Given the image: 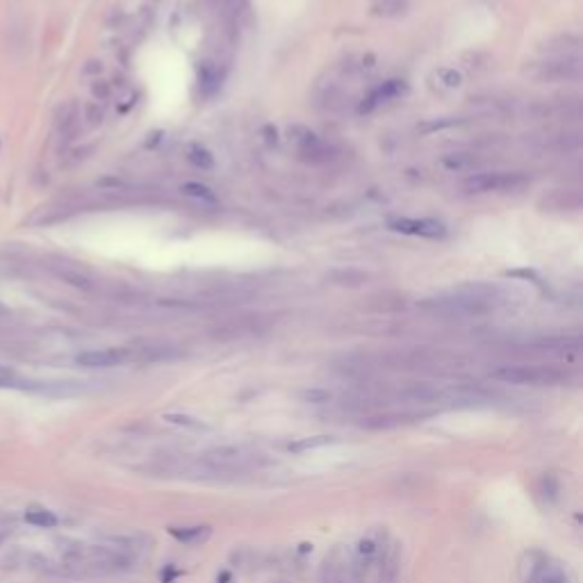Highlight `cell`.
<instances>
[{"label":"cell","mask_w":583,"mask_h":583,"mask_svg":"<svg viewBox=\"0 0 583 583\" xmlns=\"http://www.w3.org/2000/svg\"><path fill=\"white\" fill-rule=\"evenodd\" d=\"M440 75H442V80H445L447 87H458L460 84V73H456V71H442Z\"/></svg>","instance_id":"83f0119b"},{"label":"cell","mask_w":583,"mask_h":583,"mask_svg":"<svg viewBox=\"0 0 583 583\" xmlns=\"http://www.w3.org/2000/svg\"><path fill=\"white\" fill-rule=\"evenodd\" d=\"M406 89H408V87H406V82H404V80H387V82L379 84V87H376L370 96H367L365 103L360 105V112H372L376 105H381V103H385V101L396 99V96L406 94Z\"/></svg>","instance_id":"ba28073f"},{"label":"cell","mask_w":583,"mask_h":583,"mask_svg":"<svg viewBox=\"0 0 583 583\" xmlns=\"http://www.w3.org/2000/svg\"><path fill=\"white\" fill-rule=\"evenodd\" d=\"M526 75L540 82H556V80H577L581 75V60L572 57H547L543 62H533L524 69Z\"/></svg>","instance_id":"3957f363"},{"label":"cell","mask_w":583,"mask_h":583,"mask_svg":"<svg viewBox=\"0 0 583 583\" xmlns=\"http://www.w3.org/2000/svg\"><path fill=\"white\" fill-rule=\"evenodd\" d=\"M165 422L169 424H176V426H182V428H208V424L201 422L199 417L194 415H187V413H167L165 415Z\"/></svg>","instance_id":"ac0fdd59"},{"label":"cell","mask_w":583,"mask_h":583,"mask_svg":"<svg viewBox=\"0 0 583 583\" xmlns=\"http://www.w3.org/2000/svg\"><path fill=\"white\" fill-rule=\"evenodd\" d=\"M180 191L185 194V196L196 199V201H201V203L217 205V194H214L208 185H201V182H185V185L180 187Z\"/></svg>","instance_id":"9a60e30c"},{"label":"cell","mask_w":583,"mask_h":583,"mask_svg":"<svg viewBox=\"0 0 583 583\" xmlns=\"http://www.w3.org/2000/svg\"><path fill=\"white\" fill-rule=\"evenodd\" d=\"M199 84L205 89V94H212L214 89L219 87V73L214 71L212 64H201V75H199Z\"/></svg>","instance_id":"d6986e66"},{"label":"cell","mask_w":583,"mask_h":583,"mask_svg":"<svg viewBox=\"0 0 583 583\" xmlns=\"http://www.w3.org/2000/svg\"><path fill=\"white\" fill-rule=\"evenodd\" d=\"M5 317H9V308H5L3 304H0V319H5Z\"/></svg>","instance_id":"f1b7e54d"},{"label":"cell","mask_w":583,"mask_h":583,"mask_svg":"<svg viewBox=\"0 0 583 583\" xmlns=\"http://www.w3.org/2000/svg\"><path fill=\"white\" fill-rule=\"evenodd\" d=\"M376 552H379V543H376L374 538H362L358 547H355V554L358 558H374Z\"/></svg>","instance_id":"cb8c5ba5"},{"label":"cell","mask_w":583,"mask_h":583,"mask_svg":"<svg viewBox=\"0 0 583 583\" xmlns=\"http://www.w3.org/2000/svg\"><path fill=\"white\" fill-rule=\"evenodd\" d=\"M390 228L394 233L428 237V240H438V237H445L447 233L445 223H440L435 219H394L390 221Z\"/></svg>","instance_id":"8992f818"},{"label":"cell","mask_w":583,"mask_h":583,"mask_svg":"<svg viewBox=\"0 0 583 583\" xmlns=\"http://www.w3.org/2000/svg\"><path fill=\"white\" fill-rule=\"evenodd\" d=\"M78 126H80L78 105L75 103L62 105L57 110V116H55V131H57L62 142H71V139L78 135Z\"/></svg>","instance_id":"52a82bcc"},{"label":"cell","mask_w":583,"mask_h":583,"mask_svg":"<svg viewBox=\"0 0 583 583\" xmlns=\"http://www.w3.org/2000/svg\"><path fill=\"white\" fill-rule=\"evenodd\" d=\"M52 272H55L64 283H69V285H73V287H78V289H91L94 287V280H91V276H87L82 272V269H78V267H73V265H52Z\"/></svg>","instance_id":"30bf717a"},{"label":"cell","mask_w":583,"mask_h":583,"mask_svg":"<svg viewBox=\"0 0 583 583\" xmlns=\"http://www.w3.org/2000/svg\"><path fill=\"white\" fill-rule=\"evenodd\" d=\"M299 399L306 404H328L333 394L328 390H321V387H310V390H301Z\"/></svg>","instance_id":"7402d4cb"},{"label":"cell","mask_w":583,"mask_h":583,"mask_svg":"<svg viewBox=\"0 0 583 583\" xmlns=\"http://www.w3.org/2000/svg\"><path fill=\"white\" fill-rule=\"evenodd\" d=\"M581 203H583V199L577 189H558L549 199L545 196L540 201V205H545L549 210H579Z\"/></svg>","instance_id":"9c48e42d"},{"label":"cell","mask_w":583,"mask_h":583,"mask_svg":"<svg viewBox=\"0 0 583 583\" xmlns=\"http://www.w3.org/2000/svg\"><path fill=\"white\" fill-rule=\"evenodd\" d=\"M37 383L23 379L12 367L0 365V390H35Z\"/></svg>","instance_id":"8fae6325"},{"label":"cell","mask_w":583,"mask_h":583,"mask_svg":"<svg viewBox=\"0 0 583 583\" xmlns=\"http://www.w3.org/2000/svg\"><path fill=\"white\" fill-rule=\"evenodd\" d=\"M133 360L131 349H96V351H82L75 362L80 367H91V370H105V367H118Z\"/></svg>","instance_id":"277c9868"},{"label":"cell","mask_w":583,"mask_h":583,"mask_svg":"<svg viewBox=\"0 0 583 583\" xmlns=\"http://www.w3.org/2000/svg\"><path fill=\"white\" fill-rule=\"evenodd\" d=\"M91 91L96 96V101H107V99H110V94H112L110 84H107V82H96L94 87H91Z\"/></svg>","instance_id":"4316f807"},{"label":"cell","mask_w":583,"mask_h":583,"mask_svg":"<svg viewBox=\"0 0 583 583\" xmlns=\"http://www.w3.org/2000/svg\"><path fill=\"white\" fill-rule=\"evenodd\" d=\"M201 460L203 465H208L212 472L237 470L248 460V453L242 447H217V449L205 451V456Z\"/></svg>","instance_id":"5b68a950"},{"label":"cell","mask_w":583,"mask_h":583,"mask_svg":"<svg viewBox=\"0 0 583 583\" xmlns=\"http://www.w3.org/2000/svg\"><path fill=\"white\" fill-rule=\"evenodd\" d=\"M169 533L182 545H199L210 535V526H171Z\"/></svg>","instance_id":"7c38bea8"},{"label":"cell","mask_w":583,"mask_h":583,"mask_svg":"<svg viewBox=\"0 0 583 583\" xmlns=\"http://www.w3.org/2000/svg\"><path fill=\"white\" fill-rule=\"evenodd\" d=\"M419 415H381V417H370L367 422H362L365 428H394V426H401V424H408V422H415Z\"/></svg>","instance_id":"5bb4252c"},{"label":"cell","mask_w":583,"mask_h":583,"mask_svg":"<svg viewBox=\"0 0 583 583\" xmlns=\"http://www.w3.org/2000/svg\"><path fill=\"white\" fill-rule=\"evenodd\" d=\"M460 123H462L460 118H438V121H428V123L419 126V133L431 135L435 131H445V128H453V126H460Z\"/></svg>","instance_id":"603a6c76"},{"label":"cell","mask_w":583,"mask_h":583,"mask_svg":"<svg viewBox=\"0 0 583 583\" xmlns=\"http://www.w3.org/2000/svg\"><path fill=\"white\" fill-rule=\"evenodd\" d=\"M187 157H189V162L194 167H199V169H212L214 167V157H212V153L210 150H205L203 146H191L189 148V153H187Z\"/></svg>","instance_id":"ffe728a7"},{"label":"cell","mask_w":583,"mask_h":583,"mask_svg":"<svg viewBox=\"0 0 583 583\" xmlns=\"http://www.w3.org/2000/svg\"><path fill=\"white\" fill-rule=\"evenodd\" d=\"M531 583H567V579H565V574H563V572H560L558 567H554V565H545L543 570L538 572L535 579H533Z\"/></svg>","instance_id":"44dd1931"},{"label":"cell","mask_w":583,"mask_h":583,"mask_svg":"<svg viewBox=\"0 0 583 583\" xmlns=\"http://www.w3.org/2000/svg\"><path fill=\"white\" fill-rule=\"evenodd\" d=\"M333 442H338L333 435H312V438H304V440H299V442H292L287 449L292 453H304V451H310V449H319V447L333 445Z\"/></svg>","instance_id":"e0dca14e"},{"label":"cell","mask_w":583,"mask_h":583,"mask_svg":"<svg viewBox=\"0 0 583 583\" xmlns=\"http://www.w3.org/2000/svg\"><path fill=\"white\" fill-rule=\"evenodd\" d=\"M494 381L513 383V385H560L565 383V374L554 370V367H540V365H506L494 370Z\"/></svg>","instance_id":"6da1fadb"},{"label":"cell","mask_w":583,"mask_h":583,"mask_svg":"<svg viewBox=\"0 0 583 583\" xmlns=\"http://www.w3.org/2000/svg\"><path fill=\"white\" fill-rule=\"evenodd\" d=\"M408 0H381V5H376V9L383 14H394L399 12V9H404L406 7Z\"/></svg>","instance_id":"d4e9b609"},{"label":"cell","mask_w":583,"mask_h":583,"mask_svg":"<svg viewBox=\"0 0 583 583\" xmlns=\"http://www.w3.org/2000/svg\"><path fill=\"white\" fill-rule=\"evenodd\" d=\"M531 178L522 171H494V174H477L465 180L470 194H492V191H517L526 187Z\"/></svg>","instance_id":"7a4b0ae2"},{"label":"cell","mask_w":583,"mask_h":583,"mask_svg":"<svg viewBox=\"0 0 583 583\" xmlns=\"http://www.w3.org/2000/svg\"><path fill=\"white\" fill-rule=\"evenodd\" d=\"M440 165L445 167L447 171H467L477 165V157L472 153H451V155H445L440 160Z\"/></svg>","instance_id":"2e32d148"},{"label":"cell","mask_w":583,"mask_h":583,"mask_svg":"<svg viewBox=\"0 0 583 583\" xmlns=\"http://www.w3.org/2000/svg\"><path fill=\"white\" fill-rule=\"evenodd\" d=\"M84 118H87L91 126H99L103 121V107L96 105V103L87 105V107H84Z\"/></svg>","instance_id":"484cf974"},{"label":"cell","mask_w":583,"mask_h":583,"mask_svg":"<svg viewBox=\"0 0 583 583\" xmlns=\"http://www.w3.org/2000/svg\"><path fill=\"white\" fill-rule=\"evenodd\" d=\"M26 522L32 524V526H37V528H52V526H57V515L44 509V506H28L26 509Z\"/></svg>","instance_id":"4fadbf2b"}]
</instances>
